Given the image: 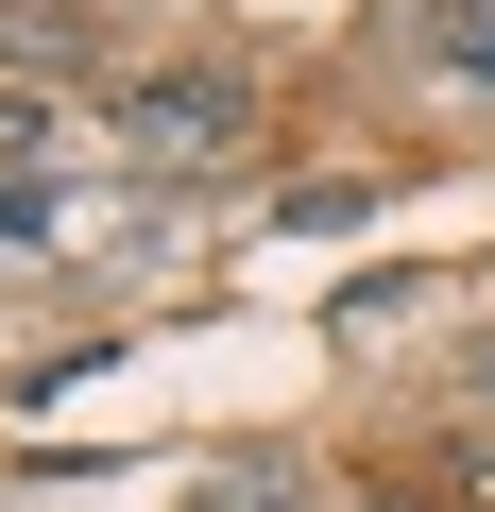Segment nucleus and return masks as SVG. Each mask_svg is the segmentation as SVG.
<instances>
[{
    "instance_id": "7ed1b4c3",
    "label": "nucleus",
    "mask_w": 495,
    "mask_h": 512,
    "mask_svg": "<svg viewBox=\"0 0 495 512\" xmlns=\"http://www.w3.org/2000/svg\"><path fill=\"white\" fill-rule=\"evenodd\" d=\"M427 52H444L461 86H495V0H427Z\"/></svg>"
},
{
    "instance_id": "39448f33",
    "label": "nucleus",
    "mask_w": 495,
    "mask_h": 512,
    "mask_svg": "<svg viewBox=\"0 0 495 512\" xmlns=\"http://www.w3.org/2000/svg\"><path fill=\"white\" fill-rule=\"evenodd\" d=\"M393 512H444V495H393Z\"/></svg>"
},
{
    "instance_id": "20e7f679",
    "label": "nucleus",
    "mask_w": 495,
    "mask_h": 512,
    "mask_svg": "<svg viewBox=\"0 0 495 512\" xmlns=\"http://www.w3.org/2000/svg\"><path fill=\"white\" fill-rule=\"evenodd\" d=\"M35 171H52V120H35L18 86H0V188H35Z\"/></svg>"
},
{
    "instance_id": "f03ea898",
    "label": "nucleus",
    "mask_w": 495,
    "mask_h": 512,
    "mask_svg": "<svg viewBox=\"0 0 495 512\" xmlns=\"http://www.w3.org/2000/svg\"><path fill=\"white\" fill-rule=\"evenodd\" d=\"M0 52H18V69H86L103 35H86V0H18V18H0Z\"/></svg>"
},
{
    "instance_id": "423d86ee",
    "label": "nucleus",
    "mask_w": 495,
    "mask_h": 512,
    "mask_svg": "<svg viewBox=\"0 0 495 512\" xmlns=\"http://www.w3.org/2000/svg\"><path fill=\"white\" fill-rule=\"evenodd\" d=\"M478 393H495V342H478Z\"/></svg>"
},
{
    "instance_id": "f257e3e1",
    "label": "nucleus",
    "mask_w": 495,
    "mask_h": 512,
    "mask_svg": "<svg viewBox=\"0 0 495 512\" xmlns=\"http://www.w3.org/2000/svg\"><path fill=\"white\" fill-rule=\"evenodd\" d=\"M257 120H239V86L222 69H154V86H120V154H154V171H205V154H239Z\"/></svg>"
}]
</instances>
